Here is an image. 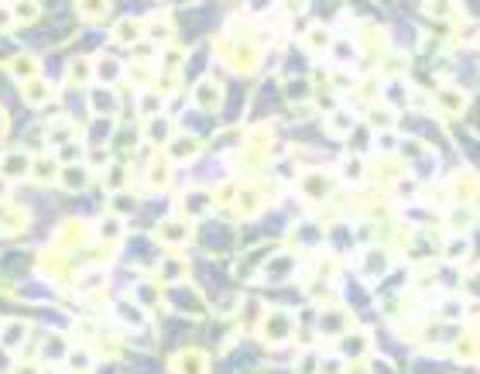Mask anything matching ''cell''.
<instances>
[{
	"label": "cell",
	"instance_id": "obj_1",
	"mask_svg": "<svg viewBox=\"0 0 480 374\" xmlns=\"http://www.w3.org/2000/svg\"><path fill=\"white\" fill-rule=\"evenodd\" d=\"M31 165H35V158H31L24 148H14V151H3L0 175H3L7 182H24V179H31Z\"/></svg>",
	"mask_w": 480,
	"mask_h": 374
},
{
	"label": "cell",
	"instance_id": "obj_2",
	"mask_svg": "<svg viewBox=\"0 0 480 374\" xmlns=\"http://www.w3.org/2000/svg\"><path fill=\"white\" fill-rule=\"evenodd\" d=\"M28 333H31V327H28L24 320H3V323H0V347L14 354V350L24 347Z\"/></svg>",
	"mask_w": 480,
	"mask_h": 374
},
{
	"label": "cell",
	"instance_id": "obj_3",
	"mask_svg": "<svg viewBox=\"0 0 480 374\" xmlns=\"http://www.w3.org/2000/svg\"><path fill=\"white\" fill-rule=\"evenodd\" d=\"M28 227V209L0 203V234H21Z\"/></svg>",
	"mask_w": 480,
	"mask_h": 374
},
{
	"label": "cell",
	"instance_id": "obj_4",
	"mask_svg": "<svg viewBox=\"0 0 480 374\" xmlns=\"http://www.w3.org/2000/svg\"><path fill=\"white\" fill-rule=\"evenodd\" d=\"M89 168L86 165H66L62 172H59V186L62 189H69V193H82L86 186H89Z\"/></svg>",
	"mask_w": 480,
	"mask_h": 374
},
{
	"label": "cell",
	"instance_id": "obj_5",
	"mask_svg": "<svg viewBox=\"0 0 480 374\" xmlns=\"http://www.w3.org/2000/svg\"><path fill=\"white\" fill-rule=\"evenodd\" d=\"M73 137H76V124L66 121V117H59V121H52V124L45 127V141H48L52 148H62V144H69Z\"/></svg>",
	"mask_w": 480,
	"mask_h": 374
},
{
	"label": "cell",
	"instance_id": "obj_6",
	"mask_svg": "<svg viewBox=\"0 0 480 374\" xmlns=\"http://www.w3.org/2000/svg\"><path fill=\"white\" fill-rule=\"evenodd\" d=\"M21 96H24V103H28V107H41V103H48L55 93H52V86L38 76V80H28V83L21 86Z\"/></svg>",
	"mask_w": 480,
	"mask_h": 374
},
{
	"label": "cell",
	"instance_id": "obj_7",
	"mask_svg": "<svg viewBox=\"0 0 480 374\" xmlns=\"http://www.w3.org/2000/svg\"><path fill=\"white\" fill-rule=\"evenodd\" d=\"M10 76H14V80H21V83L38 80V76H41V62L35 59V55H17V59L10 62Z\"/></svg>",
	"mask_w": 480,
	"mask_h": 374
},
{
	"label": "cell",
	"instance_id": "obj_8",
	"mask_svg": "<svg viewBox=\"0 0 480 374\" xmlns=\"http://www.w3.org/2000/svg\"><path fill=\"white\" fill-rule=\"evenodd\" d=\"M59 162L52 158V155H45V158H35V165H31V179L38 182V186H52V182H59Z\"/></svg>",
	"mask_w": 480,
	"mask_h": 374
},
{
	"label": "cell",
	"instance_id": "obj_9",
	"mask_svg": "<svg viewBox=\"0 0 480 374\" xmlns=\"http://www.w3.org/2000/svg\"><path fill=\"white\" fill-rule=\"evenodd\" d=\"M10 10H14V24H31V21H38L41 3L38 0H10Z\"/></svg>",
	"mask_w": 480,
	"mask_h": 374
},
{
	"label": "cell",
	"instance_id": "obj_10",
	"mask_svg": "<svg viewBox=\"0 0 480 374\" xmlns=\"http://www.w3.org/2000/svg\"><path fill=\"white\" fill-rule=\"evenodd\" d=\"M89 73H93V66H89L86 59H76V62L66 69V80H69V86H82L89 80Z\"/></svg>",
	"mask_w": 480,
	"mask_h": 374
},
{
	"label": "cell",
	"instance_id": "obj_11",
	"mask_svg": "<svg viewBox=\"0 0 480 374\" xmlns=\"http://www.w3.org/2000/svg\"><path fill=\"white\" fill-rule=\"evenodd\" d=\"M82 17H103L107 14V0H80Z\"/></svg>",
	"mask_w": 480,
	"mask_h": 374
},
{
	"label": "cell",
	"instance_id": "obj_12",
	"mask_svg": "<svg viewBox=\"0 0 480 374\" xmlns=\"http://www.w3.org/2000/svg\"><path fill=\"white\" fill-rule=\"evenodd\" d=\"M117 42H137V24L134 21H120L117 24Z\"/></svg>",
	"mask_w": 480,
	"mask_h": 374
},
{
	"label": "cell",
	"instance_id": "obj_13",
	"mask_svg": "<svg viewBox=\"0 0 480 374\" xmlns=\"http://www.w3.org/2000/svg\"><path fill=\"white\" fill-rule=\"evenodd\" d=\"M200 103H202V107H206V103H209V107H216V103H220V93H216V86H213V83H202L200 86Z\"/></svg>",
	"mask_w": 480,
	"mask_h": 374
},
{
	"label": "cell",
	"instance_id": "obj_14",
	"mask_svg": "<svg viewBox=\"0 0 480 374\" xmlns=\"http://www.w3.org/2000/svg\"><path fill=\"white\" fill-rule=\"evenodd\" d=\"M100 237H103V241H114V237H120V223L114 220V216H107V220L100 223Z\"/></svg>",
	"mask_w": 480,
	"mask_h": 374
},
{
	"label": "cell",
	"instance_id": "obj_15",
	"mask_svg": "<svg viewBox=\"0 0 480 374\" xmlns=\"http://www.w3.org/2000/svg\"><path fill=\"white\" fill-rule=\"evenodd\" d=\"M41 350H45V357H52V361H55V357L66 350V340H62V336H52L48 343H41Z\"/></svg>",
	"mask_w": 480,
	"mask_h": 374
},
{
	"label": "cell",
	"instance_id": "obj_16",
	"mask_svg": "<svg viewBox=\"0 0 480 374\" xmlns=\"http://www.w3.org/2000/svg\"><path fill=\"white\" fill-rule=\"evenodd\" d=\"M69 368H73V371H86V368H89V354H86V350H76V354L69 357Z\"/></svg>",
	"mask_w": 480,
	"mask_h": 374
},
{
	"label": "cell",
	"instance_id": "obj_17",
	"mask_svg": "<svg viewBox=\"0 0 480 374\" xmlns=\"http://www.w3.org/2000/svg\"><path fill=\"white\" fill-rule=\"evenodd\" d=\"M14 24V10H10V3H0V31H7Z\"/></svg>",
	"mask_w": 480,
	"mask_h": 374
},
{
	"label": "cell",
	"instance_id": "obj_18",
	"mask_svg": "<svg viewBox=\"0 0 480 374\" xmlns=\"http://www.w3.org/2000/svg\"><path fill=\"white\" fill-rule=\"evenodd\" d=\"M7 186H10V182H7V179L0 175V203H3V196H7Z\"/></svg>",
	"mask_w": 480,
	"mask_h": 374
},
{
	"label": "cell",
	"instance_id": "obj_19",
	"mask_svg": "<svg viewBox=\"0 0 480 374\" xmlns=\"http://www.w3.org/2000/svg\"><path fill=\"white\" fill-rule=\"evenodd\" d=\"M7 130V117H3V110H0V134Z\"/></svg>",
	"mask_w": 480,
	"mask_h": 374
}]
</instances>
